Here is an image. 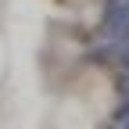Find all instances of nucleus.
Segmentation results:
<instances>
[{
	"label": "nucleus",
	"mask_w": 129,
	"mask_h": 129,
	"mask_svg": "<svg viewBox=\"0 0 129 129\" xmlns=\"http://www.w3.org/2000/svg\"><path fill=\"white\" fill-rule=\"evenodd\" d=\"M72 90H79L97 111H101V115H108L111 104H115V83H111V75H104L101 68H86V72H79V75L72 79Z\"/></svg>",
	"instance_id": "2"
},
{
	"label": "nucleus",
	"mask_w": 129,
	"mask_h": 129,
	"mask_svg": "<svg viewBox=\"0 0 129 129\" xmlns=\"http://www.w3.org/2000/svg\"><path fill=\"white\" fill-rule=\"evenodd\" d=\"M4 4H7V0H0V14H4Z\"/></svg>",
	"instance_id": "4"
},
{
	"label": "nucleus",
	"mask_w": 129,
	"mask_h": 129,
	"mask_svg": "<svg viewBox=\"0 0 129 129\" xmlns=\"http://www.w3.org/2000/svg\"><path fill=\"white\" fill-rule=\"evenodd\" d=\"M7 72H11V47H7V32L0 29V86H4Z\"/></svg>",
	"instance_id": "3"
},
{
	"label": "nucleus",
	"mask_w": 129,
	"mask_h": 129,
	"mask_svg": "<svg viewBox=\"0 0 129 129\" xmlns=\"http://www.w3.org/2000/svg\"><path fill=\"white\" fill-rule=\"evenodd\" d=\"M101 111H97L79 90L57 93V101L50 108V129H101Z\"/></svg>",
	"instance_id": "1"
},
{
	"label": "nucleus",
	"mask_w": 129,
	"mask_h": 129,
	"mask_svg": "<svg viewBox=\"0 0 129 129\" xmlns=\"http://www.w3.org/2000/svg\"><path fill=\"white\" fill-rule=\"evenodd\" d=\"M57 4H68V0H57Z\"/></svg>",
	"instance_id": "5"
},
{
	"label": "nucleus",
	"mask_w": 129,
	"mask_h": 129,
	"mask_svg": "<svg viewBox=\"0 0 129 129\" xmlns=\"http://www.w3.org/2000/svg\"><path fill=\"white\" fill-rule=\"evenodd\" d=\"M47 129H50V125H47Z\"/></svg>",
	"instance_id": "6"
}]
</instances>
